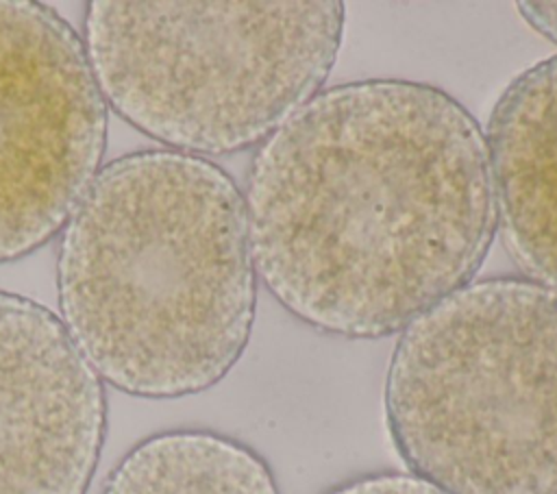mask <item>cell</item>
Segmentation results:
<instances>
[{"label":"cell","instance_id":"1","mask_svg":"<svg viewBox=\"0 0 557 494\" xmlns=\"http://www.w3.org/2000/svg\"><path fill=\"white\" fill-rule=\"evenodd\" d=\"M244 205L261 283L344 339L400 333L472 283L498 229L479 122L405 78L318 91L259 144Z\"/></svg>","mask_w":557,"mask_h":494},{"label":"cell","instance_id":"2","mask_svg":"<svg viewBox=\"0 0 557 494\" xmlns=\"http://www.w3.org/2000/svg\"><path fill=\"white\" fill-rule=\"evenodd\" d=\"M57 289L65 329L113 387L144 398L213 387L255 324L244 194L205 157H117L65 224Z\"/></svg>","mask_w":557,"mask_h":494},{"label":"cell","instance_id":"3","mask_svg":"<svg viewBox=\"0 0 557 494\" xmlns=\"http://www.w3.org/2000/svg\"><path fill=\"white\" fill-rule=\"evenodd\" d=\"M383 409L448 494H557V289L498 276L440 300L400 331Z\"/></svg>","mask_w":557,"mask_h":494},{"label":"cell","instance_id":"4","mask_svg":"<svg viewBox=\"0 0 557 494\" xmlns=\"http://www.w3.org/2000/svg\"><path fill=\"white\" fill-rule=\"evenodd\" d=\"M87 59L107 102L187 155L263 144L322 91L344 39V4L111 2L85 15Z\"/></svg>","mask_w":557,"mask_h":494},{"label":"cell","instance_id":"5","mask_svg":"<svg viewBox=\"0 0 557 494\" xmlns=\"http://www.w3.org/2000/svg\"><path fill=\"white\" fill-rule=\"evenodd\" d=\"M107 104L76 30L0 0V263L46 244L98 174Z\"/></svg>","mask_w":557,"mask_h":494},{"label":"cell","instance_id":"6","mask_svg":"<svg viewBox=\"0 0 557 494\" xmlns=\"http://www.w3.org/2000/svg\"><path fill=\"white\" fill-rule=\"evenodd\" d=\"M104 429L102 381L63 320L0 292V494H85Z\"/></svg>","mask_w":557,"mask_h":494},{"label":"cell","instance_id":"7","mask_svg":"<svg viewBox=\"0 0 557 494\" xmlns=\"http://www.w3.org/2000/svg\"><path fill=\"white\" fill-rule=\"evenodd\" d=\"M485 139L503 242L531 281L557 289V54L505 87Z\"/></svg>","mask_w":557,"mask_h":494},{"label":"cell","instance_id":"8","mask_svg":"<svg viewBox=\"0 0 557 494\" xmlns=\"http://www.w3.org/2000/svg\"><path fill=\"white\" fill-rule=\"evenodd\" d=\"M102 494H281L270 466L246 444L198 429L139 442Z\"/></svg>","mask_w":557,"mask_h":494},{"label":"cell","instance_id":"9","mask_svg":"<svg viewBox=\"0 0 557 494\" xmlns=\"http://www.w3.org/2000/svg\"><path fill=\"white\" fill-rule=\"evenodd\" d=\"M326 494H448L442 487L405 472H379L352 479Z\"/></svg>","mask_w":557,"mask_h":494},{"label":"cell","instance_id":"10","mask_svg":"<svg viewBox=\"0 0 557 494\" xmlns=\"http://www.w3.org/2000/svg\"><path fill=\"white\" fill-rule=\"evenodd\" d=\"M518 13L535 33L557 44V2H518Z\"/></svg>","mask_w":557,"mask_h":494}]
</instances>
